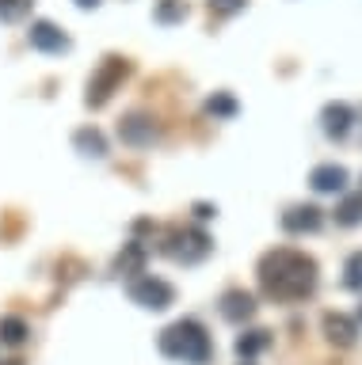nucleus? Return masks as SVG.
<instances>
[{
  "label": "nucleus",
  "mask_w": 362,
  "mask_h": 365,
  "mask_svg": "<svg viewBox=\"0 0 362 365\" xmlns=\"http://www.w3.org/2000/svg\"><path fill=\"white\" fill-rule=\"evenodd\" d=\"M161 247H164V255H172L176 262L195 267V262H202L213 251V240L202 232V228H168Z\"/></svg>",
  "instance_id": "obj_3"
},
{
  "label": "nucleus",
  "mask_w": 362,
  "mask_h": 365,
  "mask_svg": "<svg viewBox=\"0 0 362 365\" xmlns=\"http://www.w3.org/2000/svg\"><path fill=\"white\" fill-rule=\"evenodd\" d=\"M221 316L229 319V324H244V319H252L256 316V297L244 293V289L221 293Z\"/></svg>",
  "instance_id": "obj_11"
},
{
  "label": "nucleus",
  "mask_w": 362,
  "mask_h": 365,
  "mask_svg": "<svg viewBox=\"0 0 362 365\" xmlns=\"http://www.w3.org/2000/svg\"><path fill=\"white\" fill-rule=\"evenodd\" d=\"M358 319H362V308H358Z\"/></svg>",
  "instance_id": "obj_26"
},
{
  "label": "nucleus",
  "mask_w": 362,
  "mask_h": 365,
  "mask_svg": "<svg viewBox=\"0 0 362 365\" xmlns=\"http://www.w3.org/2000/svg\"><path fill=\"white\" fill-rule=\"evenodd\" d=\"M324 225V213L316 210V205H290L286 213H282V228L293 236H301V232H316V228Z\"/></svg>",
  "instance_id": "obj_9"
},
{
  "label": "nucleus",
  "mask_w": 362,
  "mask_h": 365,
  "mask_svg": "<svg viewBox=\"0 0 362 365\" xmlns=\"http://www.w3.org/2000/svg\"><path fill=\"white\" fill-rule=\"evenodd\" d=\"M210 8H213V11H221V16H233V11H241V8H244V0H210Z\"/></svg>",
  "instance_id": "obj_22"
},
{
  "label": "nucleus",
  "mask_w": 362,
  "mask_h": 365,
  "mask_svg": "<svg viewBox=\"0 0 362 365\" xmlns=\"http://www.w3.org/2000/svg\"><path fill=\"white\" fill-rule=\"evenodd\" d=\"M206 114H213V118H233V114H236V99L229 96V91H218V96L206 99Z\"/></svg>",
  "instance_id": "obj_20"
},
{
  "label": "nucleus",
  "mask_w": 362,
  "mask_h": 365,
  "mask_svg": "<svg viewBox=\"0 0 362 365\" xmlns=\"http://www.w3.org/2000/svg\"><path fill=\"white\" fill-rule=\"evenodd\" d=\"M336 225H343V228H355L362 225V190L358 194H343L336 205Z\"/></svg>",
  "instance_id": "obj_16"
},
{
  "label": "nucleus",
  "mask_w": 362,
  "mask_h": 365,
  "mask_svg": "<svg viewBox=\"0 0 362 365\" xmlns=\"http://www.w3.org/2000/svg\"><path fill=\"white\" fill-rule=\"evenodd\" d=\"M271 346V331H263V327H256V331H244L241 339H236V354H241L244 361H252L256 354H263Z\"/></svg>",
  "instance_id": "obj_15"
},
{
  "label": "nucleus",
  "mask_w": 362,
  "mask_h": 365,
  "mask_svg": "<svg viewBox=\"0 0 362 365\" xmlns=\"http://www.w3.org/2000/svg\"><path fill=\"white\" fill-rule=\"evenodd\" d=\"M259 285L275 301H305L316 289V262L305 251L275 247L259 259Z\"/></svg>",
  "instance_id": "obj_1"
},
{
  "label": "nucleus",
  "mask_w": 362,
  "mask_h": 365,
  "mask_svg": "<svg viewBox=\"0 0 362 365\" xmlns=\"http://www.w3.org/2000/svg\"><path fill=\"white\" fill-rule=\"evenodd\" d=\"M321 125H324V133L328 137H347L351 133V125H355V110L347 107V103H328V107L321 110Z\"/></svg>",
  "instance_id": "obj_12"
},
{
  "label": "nucleus",
  "mask_w": 362,
  "mask_h": 365,
  "mask_svg": "<svg viewBox=\"0 0 362 365\" xmlns=\"http://www.w3.org/2000/svg\"><path fill=\"white\" fill-rule=\"evenodd\" d=\"M324 339L332 346H355L358 342V324L343 312H328L324 316Z\"/></svg>",
  "instance_id": "obj_10"
},
{
  "label": "nucleus",
  "mask_w": 362,
  "mask_h": 365,
  "mask_svg": "<svg viewBox=\"0 0 362 365\" xmlns=\"http://www.w3.org/2000/svg\"><path fill=\"white\" fill-rule=\"evenodd\" d=\"M126 293H130V301L138 308H145V312H164V308L176 304V289L164 278H153V274H138V278H130Z\"/></svg>",
  "instance_id": "obj_4"
},
{
  "label": "nucleus",
  "mask_w": 362,
  "mask_h": 365,
  "mask_svg": "<svg viewBox=\"0 0 362 365\" xmlns=\"http://www.w3.org/2000/svg\"><path fill=\"white\" fill-rule=\"evenodd\" d=\"M156 346H161L168 361H183V365H206L213 358V342L206 335V327L191 316L168 324L161 331V339H156Z\"/></svg>",
  "instance_id": "obj_2"
},
{
  "label": "nucleus",
  "mask_w": 362,
  "mask_h": 365,
  "mask_svg": "<svg viewBox=\"0 0 362 365\" xmlns=\"http://www.w3.org/2000/svg\"><path fill=\"white\" fill-rule=\"evenodd\" d=\"M73 145L81 156H92V160H104L107 156V137L96 130V125H84V130L73 133Z\"/></svg>",
  "instance_id": "obj_14"
},
{
  "label": "nucleus",
  "mask_w": 362,
  "mask_h": 365,
  "mask_svg": "<svg viewBox=\"0 0 362 365\" xmlns=\"http://www.w3.org/2000/svg\"><path fill=\"white\" fill-rule=\"evenodd\" d=\"M27 335H31L27 319H19V316H4V319H0V342H4V346H24Z\"/></svg>",
  "instance_id": "obj_17"
},
{
  "label": "nucleus",
  "mask_w": 362,
  "mask_h": 365,
  "mask_svg": "<svg viewBox=\"0 0 362 365\" xmlns=\"http://www.w3.org/2000/svg\"><path fill=\"white\" fill-rule=\"evenodd\" d=\"M244 365H252V361H244Z\"/></svg>",
  "instance_id": "obj_27"
},
{
  "label": "nucleus",
  "mask_w": 362,
  "mask_h": 365,
  "mask_svg": "<svg viewBox=\"0 0 362 365\" xmlns=\"http://www.w3.org/2000/svg\"><path fill=\"white\" fill-rule=\"evenodd\" d=\"M213 213H218V210H213V205H206V202H198V205H195V217H198V221H210Z\"/></svg>",
  "instance_id": "obj_23"
},
{
  "label": "nucleus",
  "mask_w": 362,
  "mask_h": 365,
  "mask_svg": "<svg viewBox=\"0 0 362 365\" xmlns=\"http://www.w3.org/2000/svg\"><path fill=\"white\" fill-rule=\"evenodd\" d=\"M76 4H81V8H96L99 0H76Z\"/></svg>",
  "instance_id": "obj_24"
},
{
  "label": "nucleus",
  "mask_w": 362,
  "mask_h": 365,
  "mask_svg": "<svg viewBox=\"0 0 362 365\" xmlns=\"http://www.w3.org/2000/svg\"><path fill=\"white\" fill-rule=\"evenodd\" d=\"M153 19L161 23V27H176V23L187 19V4H183V0H156Z\"/></svg>",
  "instance_id": "obj_18"
},
{
  "label": "nucleus",
  "mask_w": 362,
  "mask_h": 365,
  "mask_svg": "<svg viewBox=\"0 0 362 365\" xmlns=\"http://www.w3.org/2000/svg\"><path fill=\"white\" fill-rule=\"evenodd\" d=\"M309 187L316 194H343L347 190V168H339V164H316L309 171Z\"/></svg>",
  "instance_id": "obj_8"
},
{
  "label": "nucleus",
  "mask_w": 362,
  "mask_h": 365,
  "mask_svg": "<svg viewBox=\"0 0 362 365\" xmlns=\"http://www.w3.org/2000/svg\"><path fill=\"white\" fill-rule=\"evenodd\" d=\"M130 65L122 61V57H107L104 65L92 73V80H88V107H104V103L119 91V84L126 80Z\"/></svg>",
  "instance_id": "obj_5"
},
{
  "label": "nucleus",
  "mask_w": 362,
  "mask_h": 365,
  "mask_svg": "<svg viewBox=\"0 0 362 365\" xmlns=\"http://www.w3.org/2000/svg\"><path fill=\"white\" fill-rule=\"evenodd\" d=\"M119 137H122V145L145 148V145H153L156 137H161V130H156V122L149 118V114L134 110V114H126V118L119 122Z\"/></svg>",
  "instance_id": "obj_6"
},
{
  "label": "nucleus",
  "mask_w": 362,
  "mask_h": 365,
  "mask_svg": "<svg viewBox=\"0 0 362 365\" xmlns=\"http://www.w3.org/2000/svg\"><path fill=\"white\" fill-rule=\"evenodd\" d=\"M27 42L35 46V50H42V53H65V50H69V34H65L58 23H50V19L31 23Z\"/></svg>",
  "instance_id": "obj_7"
},
{
  "label": "nucleus",
  "mask_w": 362,
  "mask_h": 365,
  "mask_svg": "<svg viewBox=\"0 0 362 365\" xmlns=\"http://www.w3.org/2000/svg\"><path fill=\"white\" fill-rule=\"evenodd\" d=\"M115 270L122 274V278H138V274H145V247L138 244V240L122 244L119 259H115Z\"/></svg>",
  "instance_id": "obj_13"
},
{
  "label": "nucleus",
  "mask_w": 362,
  "mask_h": 365,
  "mask_svg": "<svg viewBox=\"0 0 362 365\" xmlns=\"http://www.w3.org/2000/svg\"><path fill=\"white\" fill-rule=\"evenodd\" d=\"M0 365H24V361H0Z\"/></svg>",
  "instance_id": "obj_25"
},
{
  "label": "nucleus",
  "mask_w": 362,
  "mask_h": 365,
  "mask_svg": "<svg viewBox=\"0 0 362 365\" xmlns=\"http://www.w3.org/2000/svg\"><path fill=\"white\" fill-rule=\"evenodd\" d=\"M35 0H0V23H19L31 16Z\"/></svg>",
  "instance_id": "obj_19"
},
{
  "label": "nucleus",
  "mask_w": 362,
  "mask_h": 365,
  "mask_svg": "<svg viewBox=\"0 0 362 365\" xmlns=\"http://www.w3.org/2000/svg\"><path fill=\"white\" fill-rule=\"evenodd\" d=\"M343 285H347V289H358V293H362V251H355V255L347 259V267H343Z\"/></svg>",
  "instance_id": "obj_21"
}]
</instances>
